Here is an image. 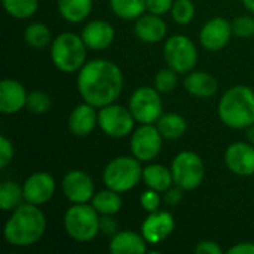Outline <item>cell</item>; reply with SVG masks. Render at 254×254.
<instances>
[{
  "label": "cell",
  "instance_id": "obj_1",
  "mask_svg": "<svg viewBox=\"0 0 254 254\" xmlns=\"http://www.w3.org/2000/svg\"><path fill=\"white\" fill-rule=\"evenodd\" d=\"M76 85L83 101L101 109L115 103L122 94L124 74L113 61L95 58L85 63L79 70Z\"/></svg>",
  "mask_w": 254,
  "mask_h": 254
},
{
  "label": "cell",
  "instance_id": "obj_2",
  "mask_svg": "<svg viewBox=\"0 0 254 254\" xmlns=\"http://www.w3.org/2000/svg\"><path fill=\"white\" fill-rule=\"evenodd\" d=\"M46 231V217L39 205L25 202L12 211L3 228V237L13 247H30L40 241Z\"/></svg>",
  "mask_w": 254,
  "mask_h": 254
},
{
  "label": "cell",
  "instance_id": "obj_3",
  "mask_svg": "<svg viewBox=\"0 0 254 254\" xmlns=\"http://www.w3.org/2000/svg\"><path fill=\"white\" fill-rule=\"evenodd\" d=\"M219 118L232 129H246L254 124V89L247 85L231 86L219 101Z\"/></svg>",
  "mask_w": 254,
  "mask_h": 254
},
{
  "label": "cell",
  "instance_id": "obj_4",
  "mask_svg": "<svg viewBox=\"0 0 254 254\" xmlns=\"http://www.w3.org/2000/svg\"><path fill=\"white\" fill-rule=\"evenodd\" d=\"M88 46L82 36L74 33H61L51 43L52 64L63 73L79 71L86 63Z\"/></svg>",
  "mask_w": 254,
  "mask_h": 254
},
{
  "label": "cell",
  "instance_id": "obj_5",
  "mask_svg": "<svg viewBox=\"0 0 254 254\" xmlns=\"http://www.w3.org/2000/svg\"><path fill=\"white\" fill-rule=\"evenodd\" d=\"M143 180L141 161L135 156H118L112 159L103 171V183L106 188L119 193L134 189Z\"/></svg>",
  "mask_w": 254,
  "mask_h": 254
},
{
  "label": "cell",
  "instance_id": "obj_6",
  "mask_svg": "<svg viewBox=\"0 0 254 254\" xmlns=\"http://www.w3.org/2000/svg\"><path fill=\"white\" fill-rule=\"evenodd\" d=\"M65 234L77 243H89L100 234V214L86 204H73L64 214Z\"/></svg>",
  "mask_w": 254,
  "mask_h": 254
},
{
  "label": "cell",
  "instance_id": "obj_7",
  "mask_svg": "<svg viewBox=\"0 0 254 254\" xmlns=\"http://www.w3.org/2000/svg\"><path fill=\"white\" fill-rule=\"evenodd\" d=\"M173 180L182 190H195L201 186L205 176V165L201 156L190 150H183L173 159Z\"/></svg>",
  "mask_w": 254,
  "mask_h": 254
},
{
  "label": "cell",
  "instance_id": "obj_8",
  "mask_svg": "<svg viewBox=\"0 0 254 254\" xmlns=\"http://www.w3.org/2000/svg\"><path fill=\"white\" fill-rule=\"evenodd\" d=\"M164 60L177 73H189L198 63V49L185 34H174L164 43Z\"/></svg>",
  "mask_w": 254,
  "mask_h": 254
},
{
  "label": "cell",
  "instance_id": "obj_9",
  "mask_svg": "<svg viewBox=\"0 0 254 254\" xmlns=\"http://www.w3.org/2000/svg\"><path fill=\"white\" fill-rule=\"evenodd\" d=\"M135 122L141 124H156L158 119L164 115V104L161 92L152 86L137 88L128 103Z\"/></svg>",
  "mask_w": 254,
  "mask_h": 254
},
{
  "label": "cell",
  "instance_id": "obj_10",
  "mask_svg": "<svg viewBox=\"0 0 254 254\" xmlns=\"http://www.w3.org/2000/svg\"><path fill=\"white\" fill-rule=\"evenodd\" d=\"M135 119L129 109L116 103L107 104L98 112L100 129L112 138H124L134 129Z\"/></svg>",
  "mask_w": 254,
  "mask_h": 254
},
{
  "label": "cell",
  "instance_id": "obj_11",
  "mask_svg": "<svg viewBox=\"0 0 254 254\" xmlns=\"http://www.w3.org/2000/svg\"><path fill=\"white\" fill-rule=\"evenodd\" d=\"M164 140L155 124H141L131 135V153L141 162H150L161 153Z\"/></svg>",
  "mask_w": 254,
  "mask_h": 254
},
{
  "label": "cell",
  "instance_id": "obj_12",
  "mask_svg": "<svg viewBox=\"0 0 254 254\" xmlns=\"http://www.w3.org/2000/svg\"><path fill=\"white\" fill-rule=\"evenodd\" d=\"M61 189L64 196L71 204H86L95 195L94 182L83 170L68 171L61 182Z\"/></svg>",
  "mask_w": 254,
  "mask_h": 254
},
{
  "label": "cell",
  "instance_id": "obj_13",
  "mask_svg": "<svg viewBox=\"0 0 254 254\" xmlns=\"http://www.w3.org/2000/svg\"><path fill=\"white\" fill-rule=\"evenodd\" d=\"M232 36V22H229L226 18L214 16L202 25L199 31V42L204 49L214 52L226 48Z\"/></svg>",
  "mask_w": 254,
  "mask_h": 254
},
{
  "label": "cell",
  "instance_id": "obj_14",
  "mask_svg": "<svg viewBox=\"0 0 254 254\" xmlns=\"http://www.w3.org/2000/svg\"><path fill=\"white\" fill-rule=\"evenodd\" d=\"M225 164L231 173L240 177L254 174V144L249 141H235L225 152Z\"/></svg>",
  "mask_w": 254,
  "mask_h": 254
},
{
  "label": "cell",
  "instance_id": "obj_15",
  "mask_svg": "<svg viewBox=\"0 0 254 254\" xmlns=\"http://www.w3.org/2000/svg\"><path fill=\"white\" fill-rule=\"evenodd\" d=\"M24 201L34 204V205H43L55 193L57 183L55 179L45 173V171H36L33 173L24 183Z\"/></svg>",
  "mask_w": 254,
  "mask_h": 254
},
{
  "label": "cell",
  "instance_id": "obj_16",
  "mask_svg": "<svg viewBox=\"0 0 254 254\" xmlns=\"http://www.w3.org/2000/svg\"><path fill=\"white\" fill-rule=\"evenodd\" d=\"M176 228V220L170 211H155L149 213V216L141 223V235L149 244H161L167 240Z\"/></svg>",
  "mask_w": 254,
  "mask_h": 254
},
{
  "label": "cell",
  "instance_id": "obj_17",
  "mask_svg": "<svg viewBox=\"0 0 254 254\" xmlns=\"http://www.w3.org/2000/svg\"><path fill=\"white\" fill-rule=\"evenodd\" d=\"M28 94L24 85L15 79H3L0 82V112L3 115H15L27 107Z\"/></svg>",
  "mask_w": 254,
  "mask_h": 254
},
{
  "label": "cell",
  "instance_id": "obj_18",
  "mask_svg": "<svg viewBox=\"0 0 254 254\" xmlns=\"http://www.w3.org/2000/svg\"><path fill=\"white\" fill-rule=\"evenodd\" d=\"M80 36L92 51H104L107 49L115 40V28L110 22L104 19H92L80 31Z\"/></svg>",
  "mask_w": 254,
  "mask_h": 254
},
{
  "label": "cell",
  "instance_id": "obj_19",
  "mask_svg": "<svg viewBox=\"0 0 254 254\" xmlns=\"http://www.w3.org/2000/svg\"><path fill=\"white\" fill-rule=\"evenodd\" d=\"M95 109L97 107L83 101L71 110L68 115V129L73 135L82 138L95 129L98 125V112Z\"/></svg>",
  "mask_w": 254,
  "mask_h": 254
},
{
  "label": "cell",
  "instance_id": "obj_20",
  "mask_svg": "<svg viewBox=\"0 0 254 254\" xmlns=\"http://www.w3.org/2000/svg\"><path fill=\"white\" fill-rule=\"evenodd\" d=\"M168 31L167 22L162 19L161 15L155 13H143L135 19L134 33L138 40L144 43H158L165 39Z\"/></svg>",
  "mask_w": 254,
  "mask_h": 254
},
{
  "label": "cell",
  "instance_id": "obj_21",
  "mask_svg": "<svg viewBox=\"0 0 254 254\" xmlns=\"http://www.w3.org/2000/svg\"><path fill=\"white\" fill-rule=\"evenodd\" d=\"M147 244L141 234L121 231L112 237L109 250L112 254H143L147 252Z\"/></svg>",
  "mask_w": 254,
  "mask_h": 254
},
{
  "label": "cell",
  "instance_id": "obj_22",
  "mask_svg": "<svg viewBox=\"0 0 254 254\" xmlns=\"http://www.w3.org/2000/svg\"><path fill=\"white\" fill-rule=\"evenodd\" d=\"M185 89L196 98H211L219 91V82L207 71H189L185 79Z\"/></svg>",
  "mask_w": 254,
  "mask_h": 254
},
{
  "label": "cell",
  "instance_id": "obj_23",
  "mask_svg": "<svg viewBox=\"0 0 254 254\" xmlns=\"http://www.w3.org/2000/svg\"><path fill=\"white\" fill-rule=\"evenodd\" d=\"M143 182L149 189L164 193L174 185L171 168L161 164H150L143 168Z\"/></svg>",
  "mask_w": 254,
  "mask_h": 254
},
{
  "label": "cell",
  "instance_id": "obj_24",
  "mask_svg": "<svg viewBox=\"0 0 254 254\" xmlns=\"http://www.w3.org/2000/svg\"><path fill=\"white\" fill-rule=\"evenodd\" d=\"M57 6L63 19L71 24H79L91 15L94 0H57Z\"/></svg>",
  "mask_w": 254,
  "mask_h": 254
},
{
  "label": "cell",
  "instance_id": "obj_25",
  "mask_svg": "<svg viewBox=\"0 0 254 254\" xmlns=\"http://www.w3.org/2000/svg\"><path fill=\"white\" fill-rule=\"evenodd\" d=\"M91 205L98 211L100 216H115L122 208V198L119 192L107 188L92 196Z\"/></svg>",
  "mask_w": 254,
  "mask_h": 254
},
{
  "label": "cell",
  "instance_id": "obj_26",
  "mask_svg": "<svg viewBox=\"0 0 254 254\" xmlns=\"http://www.w3.org/2000/svg\"><path fill=\"white\" fill-rule=\"evenodd\" d=\"M155 125L165 140H177L188 129L186 119L179 113H164Z\"/></svg>",
  "mask_w": 254,
  "mask_h": 254
},
{
  "label": "cell",
  "instance_id": "obj_27",
  "mask_svg": "<svg viewBox=\"0 0 254 254\" xmlns=\"http://www.w3.org/2000/svg\"><path fill=\"white\" fill-rule=\"evenodd\" d=\"M24 201V189L16 182L6 180L0 185V208L3 211H13Z\"/></svg>",
  "mask_w": 254,
  "mask_h": 254
},
{
  "label": "cell",
  "instance_id": "obj_28",
  "mask_svg": "<svg viewBox=\"0 0 254 254\" xmlns=\"http://www.w3.org/2000/svg\"><path fill=\"white\" fill-rule=\"evenodd\" d=\"M24 40L30 48L43 49L52 43V36L46 24L43 22H31L24 30Z\"/></svg>",
  "mask_w": 254,
  "mask_h": 254
},
{
  "label": "cell",
  "instance_id": "obj_29",
  "mask_svg": "<svg viewBox=\"0 0 254 254\" xmlns=\"http://www.w3.org/2000/svg\"><path fill=\"white\" fill-rule=\"evenodd\" d=\"M112 12L122 19H137L146 10V0H109Z\"/></svg>",
  "mask_w": 254,
  "mask_h": 254
},
{
  "label": "cell",
  "instance_id": "obj_30",
  "mask_svg": "<svg viewBox=\"0 0 254 254\" xmlns=\"http://www.w3.org/2000/svg\"><path fill=\"white\" fill-rule=\"evenodd\" d=\"M3 9L15 19H27L39 9V0H1Z\"/></svg>",
  "mask_w": 254,
  "mask_h": 254
},
{
  "label": "cell",
  "instance_id": "obj_31",
  "mask_svg": "<svg viewBox=\"0 0 254 254\" xmlns=\"http://www.w3.org/2000/svg\"><path fill=\"white\" fill-rule=\"evenodd\" d=\"M171 16L176 24L179 25H186L195 18V4L192 0H174L173 7H171Z\"/></svg>",
  "mask_w": 254,
  "mask_h": 254
},
{
  "label": "cell",
  "instance_id": "obj_32",
  "mask_svg": "<svg viewBox=\"0 0 254 254\" xmlns=\"http://www.w3.org/2000/svg\"><path fill=\"white\" fill-rule=\"evenodd\" d=\"M179 73L176 70H173L171 67H165L161 68L156 76H155V88L161 92V94H170L176 89L177 82H179Z\"/></svg>",
  "mask_w": 254,
  "mask_h": 254
},
{
  "label": "cell",
  "instance_id": "obj_33",
  "mask_svg": "<svg viewBox=\"0 0 254 254\" xmlns=\"http://www.w3.org/2000/svg\"><path fill=\"white\" fill-rule=\"evenodd\" d=\"M52 106L51 97L42 91H33L27 98V109L33 115H45Z\"/></svg>",
  "mask_w": 254,
  "mask_h": 254
},
{
  "label": "cell",
  "instance_id": "obj_34",
  "mask_svg": "<svg viewBox=\"0 0 254 254\" xmlns=\"http://www.w3.org/2000/svg\"><path fill=\"white\" fill-rule=\"evenodd\" d=\"M232 31L234 36L247 39L254 36V16L250 15H240L232 21Z\"/></svg>",
  "mask_w": 254,
  "mask_h": 254
},
{
  "label": "cell",
  "instance_id": "obj_35",
  "mask_svg": "<svg viewBox=\"0 0 254 254\" xmlns=\"http://www.w3.org/2000/svg\"><path fill=\"white\" fill-rule=\"evenodd\" d=\"M161 192L158 190H153V189H149L144 190L140 196V204L141 207L147 211V213H155L159 210V205H161Z\"/></svg>",
  "mask_w": 254,
  "mask_h": 254
},
{
  "label": "cell",
  "instance_id": "obj_36",
  "mask_svg": "<svg viewBox=\"0 0 254 254\" xmlns=\"http://www.w3.org/2000/svg\"><path fill=\"white\" fill-rule=\"evenodd\" d=\"M13 153L15 150H13L12 141L6 135H1L0 137V168H6L12 162Z\"/></svg>",
  "mask_w": 254,
  "mask_h": 254
},
{
  "label": "cell",
  "instance_id": "obj_37",
  "mask_svg": "<svg viewBox=\"0 0 254 254\" xmlns=\"http://www.w3.org/2000/svg\"><path fill=\"white\" fill-rule=\"evenodd\" d=\"M174 0H146V10L155 15H165L171 10Z\"/></svg>",
  "mask_w": 254,
  "mask_h": 254
},
{
  "label": "cell",
  "instance_id": "obj_38",
  "mask_svg": "<svg viewBox=\"0 0 254 254\" xmlns=\"http://www.w3.org/2000/svg\"><path fill=\"white\" fill-rule=\"evenodd\" d=\"M118 229H119V226L113 216H100V234L113 237L115 234L119 232Z\"/></svg>",
  "mask_w": 254,
  "mask_h": 254
},
{
  "label": "cell",
  "instance_id": "obj_39",
  "mask_svg": "<svg viewBox=\"0 0 254 254\" xmlns=\"http://www.w3.org/2000/svg\"><path fill=\"white\" fill-rule=\"evenodd\" d=\"M196 254H222L223 249L214 241H201L195 247Z\"/></svg>",
  "mask_w": 254,
  "mask_h": 254
},
{
  "label": "cell",
  "instance_id": "obj_40",
  "mask_svg": "<svg viewBox=\"0 0 254 254\" xmlns=\"http://www.w3.org/2000/svg\"><path fill=\"white\" fill-rule=\"evenodd\" d=\"M182 189L180 188H170L164 192V202L170 207H176L182 202Z\"/></svg>",
  "mask_w": 254,
  "mask_h": 254
},
{
  "label": "cell",
  "instance_id": "obj_41",
  "mask_svg": "<svg viewBox=\"0 0 254 254\" xmlns=\"http://www.w3.org/2000/svg\"><path fill=\"white\" fill-rule=\"evenodd\" d=\"M229 254H254V243H240L228 250Z\"/></svg>",
  "mask_w": 254,
  "mask_h": 254
},
{
  "label": "cell",
  "instance_id": "obj_42",
  "mask_svg": "<svg viewBox=\"0 0 254 254\" xmlns=\"http://www.w3.org/2000/svg\"><path fill=\"white\" fill-rule=\"evenodd\" d=\"M246 138H247L249 143L254 144V124L246 128Z\"/></svg>",
  "mask_w": 254,
  "mask_h": 254
},
{
  "label": "cell",
  "instance_id": "obj_43",
  "mask_svg": "<svg viewBox=\"0 0 254 254\" xmlns=\"http://www.w3.org/2000/svg\"><path fill=\"white\" fill-rule=\"evenodd\" d=\"M243 4L249 12L254 13V0H243Z\"/></svg>",
  "mask_w": 254,
  "mask_h": 254
}]
</instances>
